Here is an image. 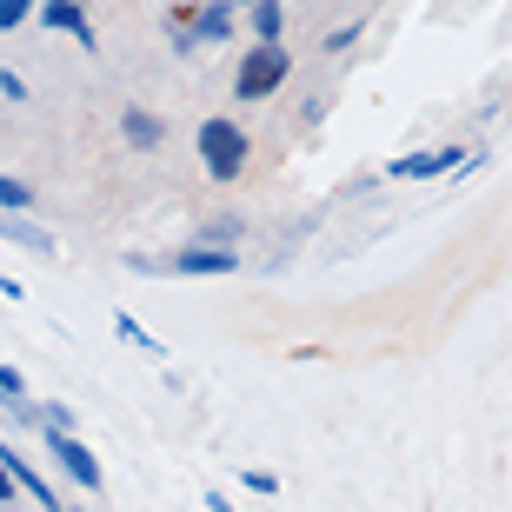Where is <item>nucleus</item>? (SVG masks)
Returning a JSON list of instances; mask_svg holds the SVG:
<instances>
[{"mask_svg": "<svg viewBox=\"0 0 512 512\" xmlns=\"http://www.w3.org/2000/svg\"><path fill=\"white\" fill-rule=\"evenodd\" d=\"M293 74V54H286L280 40H253L247 54H240V74H233V100H273Z\"/></svg>", "mask_w": 512, "mask_h": 512, "instance_id": "1", "label": "nucleus"}, {"mask_svg": "<svg viewBox=\"0 0 512 512\" xmlns=\"http://www.w3.org/2000/svg\"><path fill=\"white\" fill-rule=\"evenodd\" d=\"M247 133H240V120H207V127H200V167H207V180H220V187H227V180H240V173H247Z\"/></svg>", "mask_w": 512, "mask_h": 512, "instance_id": "2", "label": "nucleus"}, {"mask_svg": "<svg viewBox=\"0 0 512 512\" xmlns=\"http://www.w3.org/2000/svg\"><path fill=\"white\" fill-rule=\"evenodd\" d=\"M47 446H54V459H60V466H67V473L80 479V493H94L100 479H107V473H100V459L87 453V446H80L74 433H47Z\"/></svg>", "mask_w": 512, "mask_h": 512, "instance_id": "3", "label": "nucleus"}, {"mask_svg": "<svg viewBox=\"0 0 512 512\" xmlns=\"http://www.w3.org/2000/svg\"><path fill=\"white\" fill-rule=\"evenodd\" d=\"M0 473L14 479V486H20V493H27V499H34V506H40V512H60V499H54V486H47V479H40V473H34V466H27V459H20V453H14V446H0Z\"/></svg>", "mask_w": 512, "mask_h": 512, "instance_id": "4", "label": "nucleus"}, {"mask_svg": "<svg viewBox=\"0 0 512 512\" xmlns=\"http://www.w3.org/2000/svg\"><path fill=\"white\" fill-rule=\"evenodd\" d=\"M466 153L459 147H426V153H406V160H393V180H439V173H453Z\"/></svg>", "mask_w": 512, "mask_h": 512, "instance_id": "5", "label": "nucleus"}, {"mask_svg": "<svg viewBox=\"0 0 512 512\" xmlns=\"http://www.w3.org/2000/svg\"><path fill=\"white\" fill-rule=\"evenodd\" d=\"M40 27H54V34H74L80 47H94V20L80 14L74 0H47V7H40Z\"/></svg>", "mask_w": 512, "mask_h": 512, "instance_id": "6", "label": "nucleus"}, {"mask_svg": "<svg viewBox=\"0 0 512 512\" xmlns=\"http://www.w3.org/2000/svg\"><path fill=\"white\" fill-rule=\"evenodd\" d=\"M173 273H233L240 266V253L233 247H187V253H173Z\"/></svg>", "mask_w": 512, "mask_h": 512, "instance_id": "7", "label": "nucleus"}, {"mask_svg": "<svg viewBox=\"0 0 512 512\" xmlns=\"http://www.w3.org/2000/svg\"><path fill=\"white\" fill-rule=\"evenodd\" d=\"M227 34H233V0H207L200 20H193V34H187V47H213V40H227Z\"/></svg>", "mask_w": 512, "mask_h": 512, "instance_id": "8", "label": "nucleus"}, {"mask_svg": "<svg viewBox=\"0 0 512 512\" xmlns=\"http://www.w3.org/2000/svg\"><path fill=\"white\" fill-rule=\"evenodd\" d=\"M0 240H14V247H27V253H40V260H54V233H40L34 220H14V213H0Z\"/></svg>", "mask_w": 512, "mask_h": 512, "instance_id": "9", "label": "nucleus"}, {"mask_svg": "<svg viewBox=\"0 0 512 512\" xmlns=\"http://www.w3.org/2000/svg\"><path fill=\"white\" fill-rule=\"evenodd\" d=\"M247 20H253V40H280L286 34V0H253Z\"/></svg>", "mask_w": 512, "mask_h": 512, "instance_id": "10", "label": "nucleus"}, {"mask_svg": "<svg viewBox=\"0 0 512 512\" xmlns=\"http://www.w3.org/2000/svg\"><path fill=\"white\" fill-rule=\"evenodd\" d=\"M120 127H127V140H133V147H160L167 120H160V114H147V107H127V120H120Z\"/></svg>", "mask_w": 512, "mask_h": 512, "instance_id": "11", "label": "nucleus"}, {"mask_svg": "<svg viewBox=\"0 0 512 512\" xmlns=\"http://www.w3.org/2000/svg\"><path fill=\"white\" fill-rule=\"evenodd\" d=\"M0 207L27 213V207H34V187H27V180H7V173H0Z\"/></svg>", "mask_w": 512, "mask_h": 512, "instance_id": "12", "label": "nucleus"}, {"mask_svg": "<svg viewBox=\"0 0 512 512\" xmlns=\"http://www.w3.org/2000/svg\"><path fill=\"white\" fill-rule=\"evenodd\" d=\"M114 333H120V340H133V346H147V353H160V346H153V333H147L140 320H133V313H120V320H114Z\"/></svg>", "mask_w": 512, "mask_h": 512, "instance_id": "13", "label": "nucleus"}, {"mask_svg": "<svg viewBox=\"0 0 512 512\" xmlns=\"http://www.w3.org/2000/svg\"><path fill=\"white\" fill-rule=\"evenodd\" d=\"M27 14H34V0H0V34H14Z\"/></svg>", "mask_w": 512, "mask_h": 512, "instance_id": "14", "label": "nucleus"}, {"mask_svg": "<svg viewBox=\"0 0 512 512\" xmlns=\"http://www.w3.org/2000/svg\"><path fill=\"white\" fill-rule=\"evenodd\" d=\"M353 40H360V20H346V27H333V34L320 40L326 54H346V47H353Z\"/></svg>", "mask_w": 512, "mask_h": 512, "instance_id": "15", "label": "nucleus"}, {"mask_svg": "<svg viewBox=\"0 0 512 512\" xmlns=\"http://www.w3.org/2000/svg\"><path fill=\"white\" fill-rule=\"evenodd\" d=\"M0 94H7V100H27V80H20L14 67H0Z\"/></svg>", "mask_w": 512, "mask_h": 512, "instance_id": "16", "label": "nucleus"}, {"mask_svg": "<svg viewBox=\"0 0 512 512\" xmlns=\"http://www.w3.org/2000/svg\"><path fill=\"white\" fill-rule=\"evenodd\" d=\"M240 486H247V493H280V479H273V473H240Z\"/></svg>", "mask_w": 512, "mask_h": 512, "instance_id": "17", "label": "nucleus"}, {"mask_svg": "<svg viewBox=\"0 0 512 512\" xmlns=\"http://www.w3.org/2000/svg\"><path fill=\"white\" fill-rule=\"evenodd\" d=\"M207 512H233V499L227 493H207Z\"/></svg>", "mask_w": 512, "mask_h": 512, "instance_id": "18", "label": "nucleus"}, {"mask_svg": "<svg viewBox=\"0 0 512 512\" xmlns=\"http://www.w3.org/2000/svg\"><path fill=\"white\" fill-rule=\"evenodd\" d=\"M233 7H253V0H233Z\"/></svg>", "mask_w": 512, "mask_h": 512, "instance_id": "19", "label": "nucleus"}]
</instances>
